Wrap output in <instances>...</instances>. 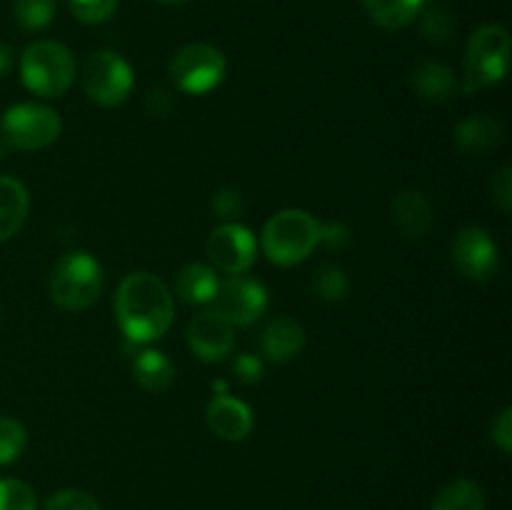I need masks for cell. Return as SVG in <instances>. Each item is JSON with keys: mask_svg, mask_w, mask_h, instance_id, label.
<instances>
[{"mask_svg": "<svg viewBox=\"0 0 512 510\" xmlns=\"http://www.w3.org/2000/svg\"><path fill=\"white\" fill-rule=\"evenodd\" d=\"M115 318L130 343H155L168 333L175 320L173 293L155 273L135 270L118 285Z\"/></svg>", "mask_w": 512, "mask_h": 510, "instance_id": "6da1fadb", "label": "cell"}, {"mask_svg": "<svg viewBox=\"0 0 512 510\" xmlns=\"http://www.w3.org/2000/svg\"><path fill=\"white\" fill-rule=\"evenodd\" d=\"M320 245V220L310 215L308 210L288 208L275 213L268 223L263 225L260 235V248L268 255L270 263L298 265L313 255Z\"/></svg>", "mask_w": 512, "mask_h": 510, "instance_id": "7a4b0ae2", "label": "cell"}, {"mask_svg": "<svg viewBox=\"0 0 512 510\" xmlns=\"http://www.w3.org/2000/svg\"><path fill=\"white\" fill-rule=\"evenodd\" d=\"M510 33L498 23H485L470 35L465 48V75L460 88L468 95L498 85L508 75Z\"/></svg>", "mask_w": 512, "mask_h": 510, "instance_id": "3957f363", "label": "cell"}, {"mask_svg": "<svg viewBox=\"0 0 512 510\" xmlns=\"http://www.w3.org/2000/svg\"><path fill=\"white\" fill-rule=\"evenodd\" d=\"M73 53L58 40H38L20 55V78L30 93L40 98H60L75 80Z\"/></svg>", "mask_w": 512, "mask_h": 510, "instance_id": "277c9868", "label": "cell"}, {"mask_svg": "<svg viewBox=\"0 0 512 510\" xmlns=\"http://www.w3.org/2000/svg\"><path fill=\"white\" fill-rule=\"evenodd\" d=\"M105 285L103 265L90 253H68L55 263L50 273V298L58 308L78 313L100 298Z\"/></svg>", "mask_w": 512, "mask_h": 510, "instance_id": "5b68a950", "label": "cell"}, {"mask_svg": "<svg viewBox=\"0 0 512 510\" xmlns=\"http://www.w3.org/2000/svg\"><path fill=\"white\" fill-rule=\"evenodd\" d=\"M0 133H3L5 148L33 153V150L53 145L63 133V123H60V115L48 105L18 103L5 110L0 120Z\"/></svg>", "mask_w": 512, "mask_h": 510, "instance_id": "8992f818", "label": "cell"}, {"mask_svg": "<svg viewBox=\"0 0 512 510\" xmlns=\"http://www.w3.org/2000/svg\"><path fill=\"white\" fill-rule=\"evenodd\" d=\"M228 73L223 50L210 43H188L170 60V78L180 93L205 95L218 88Z\"/></svg>", "mask_w": 512, "mask_h": 510, "instance_id": "52a82bcc", "label": "cell"}, {"mask_svg": "<svg viewBox=\"0 0 512 510\" xmlns=\"http://www.w3.org/2000/svg\"><path fill=\"white\" fill-rule=\"evenodd\" d=\"M135 85L133 68L123 55L113 50H98L83 63V90L100 108H118L125 103Z\"/></svg>", "mask_w": 512, "mask_h": 510, "instance_id": "ba28073f", "label": "cell"}, {"mask_svg": "<svg viewBox=\"0 0 512 510\" xmlns=\"http://www.w3.org/2000/svg\"><path fill=\"white\" fill-rule=\"evenodd\" d=\"M453 263L458 268V273L465 280H473V283H485V280L495 278L500 265V250L498 243L493 240V235L488 233L480 225H468V228L460 230L453 240Z\"/></svg>", "mask_w": 512, "mask_h": 510, "instance_id": "9c48e42d", "label": "cell"}, {"mask_svg": "<svg viewBox=\"0 0 512 510\" xmlns=\"http://www.w3.org/2000/svg\"><path fill=\"white\" fill-rule=\"evenodd\" d=\"M213 303L223 318H228L238 328H248V325L258 323L268 310V290L253 278L228 275L225 280H220Z\"/></svg>", "mask_w": 512, "mask_h": 510, "instance_id": "30bf717a", "label": "cell"}, {"mask_svg": "<svg viewBox=\"0 0 512 510\" xmlns=\"http://www.w3.org/2000/svg\"><path fill=\"white\" fill-rule=\"evenodd\" d=\"M208 260L225 275H243L258 258V240L245 225L223 223L210 233Z\"/></svg>", "mask_w": 512, "mask_h": 510, "instance_id": "8fae6325", "label": "cell"}, {"mask_svg": "<svg viewBox=\"0 0 512 510\" xmlns=\"http://www.w3.org/2000/svg\"><path fill=\"white\" fill-rule=\"evenodd\" d=\"M188 345L203 363H220L235 348V325L218 310H203L188 323Z\"/></svg>", "mask_w": 512, "mask_h": 510, "instance_id": "7c38bea8", "label": "cell"}, {"mask_svg": "<svg viewBox=\"0 0 512 510\" xmlns=\"http://www.w3.org/2000/svg\"><path fill=\"white\" fill-rule=\"evenodd\" d=\"M205 420H208L210 430L218 435L220 440L228 443H240L253 433V410L243 403V400L233 398V395H215L205 408Z\"/></svg>", "mask_w": 512, "mask_h": 510, "instance_id": "4fadbf2b", "label": "cell"}, {"mask_svg": "<svg viewBox=\"0 0 512 510\" xmlns=\"http://www.w3.org/2000/svg\"><path fill=\"white\" fill-rule=\"evenodd\" d=\"M393 225L408 240L423 238L433 225V203L420 190H400L390 203Z\"/></svg>", "mask_w": 512, "mask_h": 510, "instance_id": "5bb4252c", "label": "cell"}, {"mask_svg": "<svg viewBox=\"0 0 512 510\" xmlns=\"http://www.w3.org/2000/svg\"><path fill=\"white\" fill-rule=\"evenodd\" d=\"M503 138V125L495 115L475 113L470 118L460 120L453 130V143L455 148L463 155H485L493 150L495 145Z\"/></svg>", "mask_w": 512, "mask_h": 510, "instance_id": "9a60e30c", "label": "cell"}, {"mask_svg": "<svg viewBox=\"0 0 512 510\" xmlns=\"http://www.w3.org/2000/svg\"><path fill=\"white\" fill-rule=\"evenodd\" d=\"M260 348L273 363H288V360L298 358L300 350L305 348L303 325L288 315L270 320L260 335Z\"/></svg>", "mask_w": 512, "mask_h": 510, "instance_id": "2e32d148", "label": "cell"}, {"mask_svg": "<svg viewBox=\"0 0 512 510\" xmlns=\"http://www.w3.org/2000/svg\"><path fill=\"white\" fill-rule=\"evenodd\" d=\"M410 85L428 103H448L458 95L460 83L453 70L438 60H423L410 73Z\"/></svg>", "mask_w": 512, "mask_h": 510, "instance_id": "e0dca14e", "label": "cell"}, {"mask_svg": "<svg viewBox=\"0 0 512 510\" xmlns=\"http://www.w3.org/2000/svg\"><path fill=\"white\" fill-rule=\"evenodd\" d=\"M28 188L13 175H0V243L13 238L28 220Z\"/></svg>", "mask_w": 512, "mask_h": 510, "instance_id": "ac0fdd59", "label": "cell"}, {"mask_svg": "<svg viewBox=\"0 0 512 510\" xmlns=\"http://www.w3.org/2000/svg\"><path fill=\"white\" fill-rule=\"evenodd\" d=\"M218 285L220 278L213 265L188 263L185 268H180L178 278H175V295L185 305H205L215 300Z\"/></svg>", "mask_w": 512, "mask_h": 510, "instance_id": "d6986e66", "label": "cell"}, {"mask_svg": "<svg viewBox=\"0 0 512 510\" xmlns=\"http://www.w3.org/2000/svg\"><path fill=\"white\" fill-rule=\"evenodd\" d=\"M133 378L148 393H165L175 383V365L165 353L145 348L133 358Z\"/></svg>", "mask_w": 512, "mask_h": 510, "instance_id": "ffe728a7", "label": "cell"}, {"mask_svg": "<svg viewBox=\"0 0 512 510\" xmlns=\"http://www.w3.org/2000/svg\"><path fill=\"white\" fill-rule=\"evenodd\" d=\"M365 13L385 30H400L413 23L428 0H363Z\"/></svg>", "mask_w": 512, "mask_h": 510, "instance_id": "44dd1931", "label": "cell"}, {"mask_svg": "<svg viewBox=\"0 0 512 510\" xmlns=\"http://www.w3.org/2000/svg\"><path fill=\"white\" fill-rule=\"evenodd\" d=\"M430 510H485V493L475 480L455 478L435 495Z\"/></svg>", "mask_w": 512, "mask_h": 510, "instance_id": "7402d4cb", "label": "cell"}, {"mask_svg": "<svg viewBox=\"0 0 512 510\" xmlns=\"http://www.w3.org/2000/svg\"><path fill=\"white\" fill-rule=\"evenodd\" d=\"M420 33L435 45H445L455 38V15L445 5H425L420 10Z\"/></svg>", "mask_w": 512, "mask_h": 510, "instance_id": "603a6c76", "label": "cell"}, {"mask_svg": "<svg viewBox=\"0 0 512 510\" xmlns=\"http://www.w3.org/2000/svg\"><path fill=\"white\" fill-rule=\"evenodd\" d=\"M313 290L325 303H340L348 295L350 280L340 265L323 263L313 275Z\"/></svg>", "mask_w": 512, "mask_h": 510, "instance_id": "cb8c5ba5", "label": "cell"}, {"mask_svg": "<svg viewBox=\"0 0 512 510\" xmlns=\"http://www.w3.org/2000/svg\"><path fill=\"white\" fill-rule=\"evenodd\" d=\"M13 18L23 30H43L55 18V0H13Z\"/></svg>", "mask_w": 512, "mask_h": 510, "instance_id": "d4e9b609", "label": "cell"}, {"mask_svg": "<svg viewBox=\"0 0 512 510\" xmlns=\"http://www.w3.org/2000/svg\"><path fill=\"white\" fill-rule=\"evenodd\" d=\"M28 445V433L20 420L0 415V465H10L23 455Z\"/></svg>", "mask_w": 512, "mask_h": 510, "instance_id": "484cf974", "label": "cell"}, {"mask_svg": "<svg viewBox=\"0 0 512 510\" xmlns=\"http://www.w3.org/2000/svg\"><path fill=\"white\" fill-rule=\"evenodd\" d=\"M0 510H38L35 490L25 480L0 478Z\"/></svg>", "mask_w": 512, "mask_h": 510, "instance_id": "4316f807", "label": "cell"}, {"mask_svg": "<svg viewBox=\"0 0 512 510\" xmlns=\"http://www.w3.org/2000/svg\"><path fill=\"white\" fill-rule=\"evenodd\" d=\"M120 0H68L70 13L80 20V23L98 25L105 23L115 15Z\"/></svg>", "mask_w": 512, "mask_h": 510, "instance_id": "83f0119b", "label": "cell"}, {"mask_svg": "<svg viewBox=\"0 0 512 510\" xmlns=\"http://www.w3.org/2000/svg\"><path fill=\"white\" fill-rule=\"evenodd\" d=\"M213 210L218 218L225 220V223H238L240 215L245 213V198L243 193H240V188H235V185H223V188L215 190Z\"/></svg>", "mask_w": 512, "mask_h": 510, "instance_id": "f1b7e54d", "label": "cell"}, {"mask_svg": "<svg viewBox=\"0 0 512 510\" xmlns=\"http://www.w3.org/2000/svg\"><path fill=\"white\" fill-rule=\"evenodd\" d=\"M43 510H103L93 495L83 490H60L45 503Z\"/></svg>", "mask_w": 512, "mask_h": 510, "instance_id": "f546056e", "label": "cell"}, {"mask_svg": "<svg viewBox=\"0 0 512 510\" xmlns=\"http://www.w3.org/2000/svg\"><path fill=\"white\" fill-rule=\"evenodd\" d=\"M233 375L245 385H255L263 380L265 365L258 355L253 353H240L238 358L233 360Z\"/></svg>", "mask_w": 512, "mask_h": 510, "instance_id": "4dcf8cb0", "label": "cell"}, {"mask_svg": "<svg viewBox=\"0 0 512 510\" xmlns=\"http://www.w3.org/2000/svg\"><path fill=\"white\" fill-rule=\"evenodd\" d=\"M490 190H493V200L498 203V208L503 210V213H510L512 210V165H503V168L498 170V175L493 178Z\"/></svg>", "mask_w": 512, "mask_h": 510, "instance_id": "1f68e13d", "label": "cell"}, {"mask_svg": "<svg viewBox=\"0 0 512 510\" xmlns=\"http://www.w3.org/2000/svg\"><path fill=\"white\" fill-rule=\"evenodd\" d=\"M490 433H493V443L498 445L500 453L508 455L512 450V408L510 405L508 408L500 410V415L495 418L493 430H490Z\"/></svg>", "mask_w": 512, "mask_h": 510, "instance_id": "d6a6232c", "label": "cell"}, {"mask_svg": "<svg viewBox=\"0 0 512 510\" xmlns=\"http://www.w3.org/2000/svg\"><path fill=\"white\" fill-rule=\"evenodd\" d=\"M145 105H148L150 113L158 115V118H163V115H168L170 110L175 108L173 90L165 88V85H155V88L148 93V100H145Z\"/></svg>", "mask_w": 512, "mask_h": 510, "instance_id": "836d02e7", "label": "cell"}, {"mask_svg": "<svg viewBox=\"0 0 512 510\" xmlns=\"http://www.w3.org/2000/svg\"><path fill=\"white\" fill-rule=\"evenodd\" d=\"M350 240V228L343 223H320V243L328 245V248L338 250L343 245H348Z\"/></svg>", "mask_w": 512, "mask_h": 510, "instance_id": "e575fe53", "label": "cell"}, {"mask_svg": "<svg viewBox=\"0 0 512 510\" xmlns=\"http://www.w3.org/2000/svg\"><path fill=\"white\" fill-rule=\"evenodd\" d=\"M10 68H13V50H10V45L0 43V78L8 75Z\"/></svg>", "mask_w": 512, "mask_h": 510, "instance_id": "d590c367", "label": "cell"}, {"mask_svg": "<svg viewBox=\"0 0 512 510\" xmlns=\"http://www.w3.org/2000/svg\"><path fill=\"white\" fill-rule=\"evenodd\" d=\"M213 388L218 395H228V385H225V380H215Z\"/></svg>", "mask_w": 512, "mask_h": 510, "instance_id": "8d00e7d4", "label": "cell"}, {"mask_svg": "<svg viewBox=\"0 0 512 510\" xmlns=\"http://www.w3.org/2000/svg\"><path fill=\"white\" fill-rule=\"evenodd\" d=\"M155 3H160V5H183V3H188V0H155Z\"/></svg>", "mask_w": 512, "mask_h": 510, "instance_id": "74e56055", "label": "cell"}, {"mask_svg": "<svg viewBox=\"0 0 512 510\" xmlns=\"http://www.w3.org/2000/svg\"><path fill=\"white\" fill-rule=\"evenodd\" d=\"M5 150H8V148H5V143H3V140H0V160H3V155H5Z\"/></svg>", "mask_w": 512, "mask_h": 510, "instance_id": "f35d334b", "label": "cell"}]
</instances>
